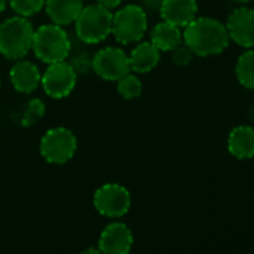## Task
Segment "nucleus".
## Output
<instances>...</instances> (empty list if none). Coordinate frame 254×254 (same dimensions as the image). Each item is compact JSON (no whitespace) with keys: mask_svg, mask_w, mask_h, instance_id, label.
<instances>
[{"mask_svg":"<svg viewBox=\"0 0 254 254\" xmlns=\"http://www.w3.org/2000/svg\"><path fill=\"white\" fill-rule=\"evenodd\" d=\"M183 44L189 47L194 56L209 57L226 51L230 38L226 24L221 21L211 17H196L184 27Z\"/></svg>","mask_w":254,"mask_h":254,"instance_id":"obj_1","label":"nucleus"},{"mask_svg":"<svg viewBox=\"0 0 254 254\" xmlns=\"http://www.w3.org/2000/svg\"><path fill=\"white\" fill-rule=\"evenodd\" d=\"M35 29L24 17H11L0 24V54L9 60L24 59L33 47Z\"/></svg>","mask_w":254,"mask_h":254,"instance_id":"obj_2","label":"nucleus"},{"mask_svg":"<svg viewBox=\"0 0 254 254\" xmlns=\"http://www.w3.org/2000/svg\"><path fill=\"white\" fill-rule=\"evenodd\" d=\"M32 50L42 63L51 64L56 62H63L69 57L72 42L64 27L51 23L35 30Z\"/></svg>","mask_w":254,"mask_h":254,"instance_id":"obj_3","label":"nucleus"},{"mask_svg":"<svg viewBox=\"0 0 254 254\" xmlns=\"http://www.w3.org/2000/svg\"><path fill=\"white\" fill-rule=\"evenodd\" d=\"M112 15L109 9L97 3L84 6L75 21L78 39L88 45L103 42L112 33Z\"/></svg>","mask_w":254,"mask_h":254,"instance_id":"obj_4","label":"nucleus"},{"mask_svg":"<svg viewBox=\"0 0 254 254\" xmlns=\"http://www.w3.org/2000/svg\"><path fill=\"white\" fill-rule=\"evenodd\" d=\"M148 29V17L142 6L126 5L112 15V33L115 41L129 45L139 42Z\"/></svg>","mask_w":254,"mask_h":254,"instance_id":"obj_5","label":"nucleus"},{"mask_svg":"<svg viewBox=\"0 0 254 254\" xmlns=\"http://www.w3.org/2000/svg\"><path fill=\"white\" fill-rule=\"evenodd\" d=\"M78 148L76 136L66 127H54L50 129L41 139V154L53 165H63L69 162Z\"/></svg>","mask_w":254,"mask_h":254,"instance_id":"obj_6","label":"nucleus"},{"mask_svg":"<svg viewBox=\"0 0 254 254\" xmlns=\"http://www.w3.org/2000/svg\"><path fill=\"white\" fill-rule=\"evenodd\" d=\"M94 208L99 214L111 218H118L127 214L132 205L130 193L124 186L109 183L103 184L94 191L93 196Z\"/></svg>","mask_w":254,"mask_h":254,"instance_id":"obj_7","label":"nucleus"},{"mask_svg":"<svg viewBox=\"0 0 254 254\" xmlns=\"http://www.w3.org/2000/svg\"><path fill=\"white\" fill-rule=\"evenodd\" d=\"M76 78L78 72L70 63H67L66 60L56 62L48 64L47 70L42 73L41 85L50 97L64 99L73 91L76 85Z\"/></svg>","mask_w":254,"mask_h":254,"instance_id":"obj_8","label":"nucleus"},{"mask_svg":"<svg viewBox=\"0 0 254 254\" xmlns=\"http://www.w3.org/2000/svg\"><path fill=\"white\" fill-rule=\"evenodd\" d=\"M91 69L97 76L105 81H118L124 75L130 73V63L127 56L121 48L106 47L94 54L91 59Z\"/></svg>","mask_w":254,"mask_h":254,"instance_id":"obj_9","label":"nucleus"},{"mask_svg":"<svg viewBox=\"0 0 254 254\" xmlns=\"http://www.w3.org/2000/svg\"><path fill=\"white\" fill-rule=\"evenodd\" d=\"M226 29L230 41L242 48H254V9L241 6L235 9L227 21Z\"/></svg>","mask_w":254,"mask_h":254,"instance_id":"obj_10","label":"nucleus"},{"mask_svg":"<svg viewBox=\"0 0 254 254\" xmlns=\"http://www.w3.org/2000/svg\"><path fill=\"white\" fill-rule=\"evenodd\" d=\"M133 247V233L124 223H109L100 233L97 248L103 254H129Z\"/></svg>","mask_w":254,"mask_h":254,"instance_id":"obj_11","label":"nucleus"},{"mask_svg":"<svg viewBox=\"0 0 254 254\" xmlns=\"http://www.w3.org/2000/svg\"><path fill=\"white\" fill-rule=\"evenodd\" d=\"M197 11L196 0H163L159 8L162 20L180 29L191 23L197 17Z\"/></svg>","mask_w":254,"mask_h":254,"instance_id":"obj_12","label":"nucleus"},{"mask_svg":"<svg viewBox=\"0 0 254 254\" xmlns=\"http://www.w3.org/2000/svg\"><path fill=\"white\" fill-rule=\"evenodd\" d=\"M9 78L18 93L30 94L41 85L42 73L33 62L21 59L11 67Z\"/></svg>","mask_w":254,"mask_h":254,"instance_id":"obj_13","label":"nucleus"},{"mask_svg":"<svg viewBox=\"0 0 254 254\" xmlns=\"http://www.w3.org/2000/svg\"><path fill=\"white\" fill-rule=\"evenodd\" d=\"M229 153L239 160H250L254 157V127L236 126L227 136Z\"/></svg>","mask_w":254,"mask_h":254,"instance_id":"obj_14","label":"nucleus"},{"mask_svg":"<svg viewBox=\"0 0 254 254\" xmlns=\"http://www.w3.org/2000/svg\"><path fill=\"white\" fill-rule=\"evenodd\" d=\"M84 6V0H45L44 8L51 23L64 27L76 21Z\"/></svg>","mask_w":254,"mask_h":254,"instance_id":"obj_15","label":"nucleus"},{"mask_svg":"<svg viewBox=\"0 0 254 254\" xmlns=\"http://www.w3.org/2000/svg\"><path fill=\"white\" fill-rule=\"evenodd\" d=\"M160 62V51L151 42H139L129 54L130 70L135 73H148Z\"/></svg>","mask_w":254,"mask_h":254,"instance_id":"obj_16","label":"nucleus"},{"mask_svg":"<svg viewBox=\"0 0 254 254\" xmlns=\"http://www.w3.org/2000/svg\"><path fill=\"white\" fill-rule=\"evenodd\" d=\"M150 38H151V44L160 51V53H168L175 50L178 45L183 44V32L180 27L162 21L157 23L151 32H150Z\"/></svg>","mask_w":254,"mask_h":254,"instance_id":"obj_17","label":"nucleus"},{"mask_svg":"<svg viewBox=\"0 0 254 254\" xmlns=\"http://www.w3.org/2000/svg\"><path fill=\"white\" fill-rule=\"evenodd\" d=\"M235 75L242 87L254 90V50L250 48L238 57Z\"/></svg>","mask_w":254,"mask_h":254,"instance_id":"obj_18","label":"nucleus"},{"mask_svg":"<svg viewBox=\"0 0 254 254\" xmlns=\"http://www.w3.org/2000/svg\"><path fill=\"white\" fill-rule=\"evenodd\" d=\"M117 91L126 100L138 99L142 94V82L136 75L130 72L117 81Z\"/></svg>","mask_w":254,"mask_h":254,"instance_id":"obj_19","label":"nucleus"},{"mask_svg":"<svg viewBox=\"0 0 254 254\" xmlns=\"http://www.w3.org/2000/svg\"><path fill=\"white\" fill-rule=\"evenodd\" d=\"M44 115H45V103L41 99L35 97L27 103L26 111L23 112V117L20 120V124L23 127H32L36 123H39Z\"/></svg>","mask_w":254,"mask_h":254,"instance_id":"obj_20","label":"nucleus"},{"mask_svg":"<svg viewBox=\"0 0 254 254\" xmlns=\"http://www.w3.org/2000/svg\"><path fill=\"white\" fill-rule=\"evenodd\" d=\"M9 6L20 17L29 18L44 9L45 0H8Z\"/></svg>","mask_w":254,"mask_h":254,"instance_id":"obj_21","label":"nucleus"},{"mask_svg":"<svg viewBox=\"0 0 254 254\" xmlns=\"http://www.w3.org/2000/svg\"><path fill=\"white\" fill-rule=\"evenodd\" d=\"M171 53H172V62L177 66H189L193 62V57H194V54L191 53V50L189 47H186L184 44L178 45Z\"/></svg>","mask_w":254,"mask_h":254,"instance_id":"obj_22","label":"nucleus"},{"mask_svg":"<svg viewBox=\"0 0 254 254\" xmlns=\"http://www.w3.org/2000/svg\"><path fill=\"white\" fill-rule=\"evenodd\" d=\"M123 0H97V5L106 8V9H114V8H118L121 5Z\"/></svg>","mask_w":254,"mask_h":254,"instance_id":"obj_23","label":"nucleus"},{"mask_svg":"<svg viewBox=\"0 0 254 254\" xmlns=\"http://www.w3.org/2000/svg\"><path fill=\"white\" fill-rule=\"evenodd\" d=\"M142 2H144V6L147 9H150V11H159V8H160L163 0H142Z\"/></svg>","mask_w":254,"mask_h":254,"instance_id":"obj_24","label":"nucleus"},{"mask_svg":"<svg viewBox=\"0 0 254 254\" xmlns=\"http://www.w3.org/2000/svg\"><path fill=\"white\" fill-rule=\"evenodd\" d=\"M79 254H103L97 247H88V248H85V250H82Z\"/></svg>","mask_w":254,"mask_h":254,"instance_id":"obj_25","label":"nucleus"},{"mask_svg":"<svg viewBox=\"0 0 254 254\" xmlns=\"http://www.w3.org/2000/svg\"><path fill=\"white\" fill-rule=\"evenodd\" d=\"M9 5V2L8 0H0V14H2L5 9H6V6Z\"/></svg>","mask_w":254,"mask_h":254,"instance_id":"obj_26","label":"nucleus"},{"mask_svg":"<svg viewBox=\"0 0 254 254\" xmlns=\"http://www.w3.org/2000/svg\"><path fill=\"white\" fill-rule=\"evenodd\" d=\"M230 2H233V3H236V5H241V6H244V5L250 3L251 0H230Z\"/></svg>","mask_w":254,"mask_h":254,"instance_id":"obj_27","label":"nucleus"},{"mask_svg":"<svg viewBox=\"0 0 254 254\" xmlns=\"http://www.w3.org/2000/svg\"><path fill=\"white\" fill-rule=\"evenodd\" d=\"M251 2H253V5H254V0H251Z\"/></svg>","mask_w":254,"mask_h":254,"instance_id":"obj_28","label":"nucleus"},{"mask_svg":"<svg viewBox=\"0 0 254 254\" xmlns=\"http://www.w3.org/2000/svg\"><path fill=\"white\" fill-rule=\"evenodd\" d=\"M0 87H2V82H0Z\"/></svg>","mask_w":254,"mask_h":254,"instance_id":"obj_29","label":"nucleus"}]
</instances>
